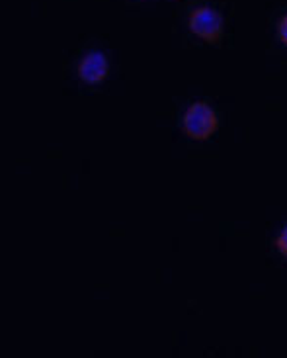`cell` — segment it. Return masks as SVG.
<instances>
[{"label":"cell","mask_w":287,"mask_h":358,"mask_svg":"<svg viewBox=\"0 0 287 358\" xmlns=\"http://www.w3.org/2000/svg\"><path fill=\"white\" fill-rule=\"evenodd\" d=\"M184 134L196 141H205L219 129V117L207 102H193L182 117Z\"/></svg>","instance_id":"obj_1"},{"label":"cell","mask_w":287,"mask_h":358,"mask_svg":"<svg viewBox=\"0 0 287 358\" xmlns=\"http://www.w3.org/2000/svg\"><path fill=\"white\" fill-rule=\"evenodd\" d=\"M188 24H190L191 31L200 39H203L205 43L215 45L223 38V18L219 12L211 6H200L193 10Z\"/></svg>","instance_id":"obj_2"},{"label":"cell","mask_w":287,"mask_h":358,"mask_svg":"<svg viewBox=\"0 0 287 358\" xmlns=\"http://www.w3.org/2000/svg\"><path fill=\"white\" fill-rule=\"evenodd\" d=\"M108 73H110V65H108V59L102 51H90L78 65V77L88 85L104 83L108 78Z\"/></svg>","instance_id":"obj_3"},{"label":"cell","mask_w":287,"mask_h":358,"mask_svg":"<svg viewBox=\"0 0 287 358\" xmlns=\"http://www.w3.org/2000/svg\"><path fill=\"white\" fill-rule=\"evenodd\" d=\"M276 249L284 259H287V227H284L281 233L276 237Z\"/></svg>","instance_id":"obj_4"},{"label":"cell","mask_w":287,"mask_h":358,"mask_svg":"<svg viewBox=\"0 0 287 358\" xmlns=\"http://www.w3.org/2000/svg\"><path fill=\"white\" fill-rule=\"evenodd\" d=\"M278 36H279V39H281V41H284V43H286V45H287V14H286V16H284V18L279 20Z\"/></svg>","instance_id":"obj_5"}]
</instances>
